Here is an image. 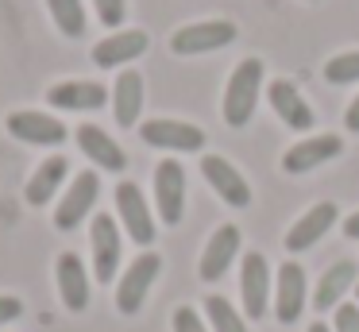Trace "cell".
I'll return each mask as SVG.
<instances>
[{
  "instance_id": "1",
  "label": "cell",
  "mask_w": 359,
  "mask_h": 332,
  "mask_svg": "<svg viewBox=\"0 0 359 332\" xmlns=\"http://www.w3.org/2000/svg\"><path fill=\"white\" fill-rule=\"evenodd\" d=\"M259 89H263V62L243 58L224 85V124L228 128H248L251 124L255 105H259Z\"/></svg>"
},
{
  "instance_id": "2",
  "label": "cell",
  "mask_w": 359,
  "mask_h": 332,
  "mask_svg": "<svg viewBox=\"0 0 359 332\" xmlns=\"http://www.w3.org/2000/svg\"><path fill=\"white\" fill-rule=\"evenodd\" d=\"M158 270H163V259H158L155 251H143L140 259L124 270V278L116 282V309L124 317H135L143 309V301H147V293H151V286H155Z\"/></svg>"
},
{
  "instance_id": "3",
  "label": "cell",
  "mask_w": 359,
  "mask_h": 332,
  "mask_svg": "<svg viewBox=\"0 0 359 332\" xmlns=\"http://www.w3.org/2000/svg\"><path fill=\"white\" fill-rule=\"evenodd\" d=\"M97 193H101V178H97L93 170H81V174L70 182V190L62 193V201H58V208H55V228H58V232H74L89 213H93Z\"/></svg>"
},
{
  "instance_id": "4",
  "label": "cell",
  "mask_w": 359,
  "mask_h": 332,
  "mask_svg": "<svg viewBox=\"0 0 359 332\" xmlns=\"http://www.w3.org/2000/svg\"><path fill=\"white\" fill-rule=\"evenodd\" d=\"M228 43H236V23L228 20H201V23H189V27H178L170 35L174 54H209Z\"/></svg>"
},
{
  "instance_id": "5",
  "label": "cell",
  "mask_w": 359,
  "mask_h": 332,
  "mask_svg": "<svg viewBox=\"0 0 359 332\" xmlns=\"http://www.w3.org/2000/svg\"><path fill=\"white\" fill-rule=\"evenodd\" d=\"M116 213L124 220V232L135 239L140 247L155 244V216L147 208V197L135 182H120L116 185Z\"/></svg>"
},
{
  "instance_id": "6",
  "label": "cell",
  "mask_w": 359,
  "mask_h": 332,
  "mask_svg": "<svg viewBox=\"0 0 359 332\" xmlns=\"http://www.w3.org/2000/svg\"><path fill=\"white\" fill-rule=\"evenodd\" d=\"M8 135H16L20 143H32V147H62L66 143V124L50 112L20 108V112L8 116Z\"/></svg>"
},
{
  "instance_id": "7",
  "label": "cell",
  "mask_w": 359,
  "mask_h": 332,
  "mask_svg": "<svg viewBox=\"0 0 359 332\" xmlns=\"http://www.w3.org/2000/svg\"><path fill=\"white\" fill-rule=\"evenodd\" d=\"M140 135L147 147H158V151H201L205 147V131L186 120H147L140 124Z\"/></svg>"
},
{
  "instance_id": "8",
  "label": "cell",
  "mask_w": 359,
  "mask_h": 332,
  "mask_svg": "<svg viewBox=\"0 0 359 332\" xmlns=\"http://www.w3.org/2000/svg\"><path fill=\"white\" fill-rule=\"evenodd\" d=\"M155 205L166 224L182 220V213H186V170H182V162L163 159L155 166Z\"/></svg>"
},
{
  "instance_id": "9",
  "label": "cell",
  "mask_w": 359,
  "mask_h": 332,
  "mask_svg": "<svg viewBox=\"0 0 359 332\" xmlns=\"http://www.w3.org/2000/svg\"><path fill=\"white\" fill-rule=\"evenodd\" d=\"M89 247H93V274L97 282H112L120 267V228L109 213L93 216V228H89Z\"/></svg>"
},
{
  "instance_id": "10",
  "label": "cell",
  "mask_w": 359,
  "mask_h": 332,
  "mask_svg": "<svg viewBox=\"0 0 359 332\" xmlns=\"http://www.w3.org/2000/svg\"><path fill=\"white\" fill-rule=\"evenodd\" d=\"M240 293H243V309L248 317H263L266 313V298H271V267H266L263 251H248L240 263Z\"/></svg>"
},
{
  "instance_id": "11",
  "label": "cell",
  "mask_w": 359,
  "mask_h": 332,
  "mask_svg": "<svg viewBox=\"0 0 359 332\" xmlns=\"http://www.w3.org/2000/svg\"><path fill=\"white\" fill-rule=\"evenodd\" d=\"M201 174L209 178V185L217 190V197L228 201L232 208H248L251 205V185L243 182V174L228 159H220V154H205V159H201Z\"/></svg>"
},
{
  "instance_id": "12",
  "label": "cell",
  "mask_w": 359,
  "mask_h": 332,
  "mask_svg": "<svg viewBox=\"0 0 359 332\" xmlns=\"http://www.w3.org/2000/svg\"><path fill=\"white\" fill-rule=\"evenodd\" d=\"M78 147H81V154H86L93 166H101V170H109V174H120V170L128 166V154H124V147L116 143V139L109 135V131H101L97 124H81L78 131Z\"/></svg>"
},
{
  "instance_id": "13",
  "label": "cell",
  "mask_w": 359,
  "mask_h": 332,
  "mask_svg": "<svg viewBox=\"0 0 359 332\" xmlns=\"http://www.w3.org/2000/svg\"><path fill=\"white\" fill-rule=\"evenodd\" d=\"M47 105L62 112H97L109 105V89L97 81H58L47 89Z\"/></svg>"
},
{
  "instance_id": "14",
  "label": "cell",
  "mask_w": 359,
  "mask_h": 332,
  "mask_svg": "<svg viewBox=\"0 0 359 332\" xmlns=\"http://www.w3.org/2000/svg\"><path fill=\"white\" fill-rule=\"evenodd\" d=\"M336 216H340V208H336L332 201H320V205H313L309 213H305L302 220H297L294 228L286 232V251L297 255V251H309L313 244H320V239H325V232L336 224Z\"/></svg>"
},
{
  "instance_id": "15",
  "label": "cell",
  "mask_w": 359,
  "mask_h": 332,
  "mask_svg": "<svg viewBox=\"0 0 359 332\" xmlns=\"http://www.w3.org/2000/svg\"><path fill=\"white\" fill-rule=\"evenodd\" d=\"M55 278H58V298L70 313H81L89 305V274H86V263L78 259L74 251L58 255L55 263Z\"/></svg>"
},
{
  "instance_id": "16",
  "label": "cell",
  "mask_w": 359,
  "mask_h": 332,
  "mask_svg": "<svg viewBox=\"0 0 359 332\" xmlns=\"http://www.w3.org/2000/svg\"><path fill=\"white\" fill-rule=\"evenodd\" d=\"M344 151V139L340 135H313V139H302L294 143L286 154H282V170L286 174H305V170L320 166V162L336 159Z\"/></svg>"
},
{
  "instance_id": "17",
  "label": "cell",
  "mask_w": 359,
  "mask_h": 332,
  "mask_svg": "<svg viewBox=\"0 0 359 332\" xmlns=\"http://www.w3.org/2000/svg\"><path fill=\"white\" fill-rule=\"evenodd\" d=\"M236 251H240V228H236V224H220V228L209 236L205 251H201V278L205 282L224 278V270L232 267Z\"/></svg>"
},
{
  "instance_id": "18",
  "label": "cell",
  "mask_w": 359,
  "mask_h": 332,
  "mask_svg": "<svg viewBox=\"0 0 359 332\" xmlns=\"http://www.w3.org/2000/svg\"><path fill=\"white\" fill-rule=\"evenodd\" d=\"M147 31H112L109 39H101V43L93 46V62L101 69H116L124 66V62H135L143 51H147Z\"/></svg>"
},
{
  "instance_id": "19",
  "label": "cell",
  "mask_w": 359,
  "mask_h": 332,
  "mask_svg": "<svg viewBox=\"0 0 359 332\" xmlns=\"http://www.w3.org/2000/svg\"><path fill=\"white\" fill-rule=\"evenodd\" d=\"M266 97H271V108L282 116V124L294 131H309L313 128V108L305 105V97L294 89V81H271V89H266Z\"/></svg>"
},
{
  "instance_id": "20",
  "label": "cell",
  "mask_w": 359,
  "mask_h": 332,
  "mask_svg": "<svg viewBox=\"0 0 359 332\" xmlns=\"http://www.w3.org/2000/svg\"><path fill=\"white\" fill-rule=\"evenodd\" d=\"M302 309H305V270L294 259H286L278 267V305H274V313H278L282 324H294L302 317Z\"/></svg>"
},
{
  "instance_id": "21",
  "label": "cell",
  "mask_w": 359,
  "mask_h": 332,
  "mask_svg": "<svg viewBox=\"0 0 359 332\" xmlns=\"http://www.w3.org/2000/svg\"><path fill=\"white\" fill-rule=\"evenodd\" d=\"M66 174H70V162H66V154H50V159L39 162V170L32 174V182H27V205H47L50 197L58 193V185L66 182Z\"/></svg>"
},
{
  "instance_id": "22",
  "label": "cell",
  "mask_w": 359,
  "mask_h": 332,
  "mask_svg": "<svg viewBox=\"0 0 359 332\" xmlns=\"http://www.w3.org/2000/svg\"><path fill=\"white\" fill-rule=\"evenodd\" d=\"M140 108H143V77L135 69H124L112 85V112H116L120 128H132L140 120Z\"/></svg>"
},
{
  "instance_id": "23",
  "label": "cell",
  "mask_w": 359,
  "mask_h": 332,
  "mask_svg": "<svg viewBox=\"0 0 359 332\" xmlns=\"http://www.w3.org/2000/svg\"><path fill=\"white\" fill-rule=\"evenodd\" d=\"M355 286V263L351 259H340L332 263V267L325 270V278L317 282V293H313V305L325 313V309H336L344 298V290H351Z\"/></svg>"
},
{
  "instance_id": "24",
  "label": "cell",
  "mask_w": 359,
  "mask_h": 332,
  "mask_svg": "<svg viewBox=\"0 0 359 332\" xmlns=\"http://www.w3.org/2000/svg\"><path fill=\"white\" fill-rule=\"evenodd\" d=\"M47 8H50L55 27L62 31L66 39L86 35V8H81V0H47Z\"/></svg>"
},
{
  "instance_id": "25",
  "label": "cell",
  "mask_w": 359,
  "mask_h": 332,
  "mask_svg": "<svg viewBox=\"0 0 359 332\" xmlns=\"http://www.w3.org/2000/svg\"><path fill=\"white\" fill-rule=\"evenodd\" d=\"M205 313H209L212 328L217 332H248V324H243V317L232 309V301L220 298V293H212V298H205Z\"/></svg>"
},
{
  "instance_id": "26",
  "label": "cell",
  "mask_w": 359,
  "mask_h": 332,
  "mask_svg": "<svg viewBox=\"0 0 359 332\" xmlns=\"http://www.w3.org/2000/svg\"><path fill=\"white\" fill-rule=\"evenodd\" d=\"M325 81H332V85H348V81H359V51L336 54L332 62H325Z\"/></svg>"
},
{
  "instance_id": "27",
  "label": "cell",
  "mask_w": 359,
  "mask_h": 332,
  "mask_svg": "<svg viewBox=\"0 0 359 332\" xmlns=\"http://www.w3.org/2000/svg\"><path fill=\"white\" fill-rule=\"evenodd\" d=\"M93 12L104 27H120L124 23V0H93Z\"/></svg>"
},
{
  "instance_id": "28",
  "label": "cell",
  "mask_w": 359,
  "mask_h": 332,
  "mask_svg": "<svg viewBox=\"0 0 359 332\" xmlns=\"http://www.w3.org/2000/svg\"><path fill=\"white\" fill-rule=\"evenodd\" d=\"M174 332H209L201 324V317H197V309H189V305H182V309H174Z\"/></svg>"
},
{
  "instance_id": "29",
  "label": "cell",
  "mask_w": 359,
  "mask_h": 332,
  "mask_svg": "<svg viewBox=\"0 0 359 332\" xmlns=\"http://www.w3.org/2000/svg\"><path fill=\"white\" fill-rule=\"evenodd\" d=\"M24 317V301L12 298V293H0V324H12Z\"/></svg>"
},
{
  "instance_id": "30",
  "label": "cell",
  "mask_w": 359,
  "mask_h": 332,
  "mask_svg": "<svg viewBox=\"0 0 359 332\" xmlns=\"http://www.w3.org/2000/svg\"><path fill=\"white\" fill-rule=\"evenodd\" d=\"M336 332H359V309L355 305H336Z\"/></svg>"
},
{
  "instance_id": "31",
  "label": "cell",
  "mask_w": 359,
  "mask_h": 332,
  "mask_svg": "<svg viewBox=\"0 0 359 332\" xmlns=\"http://www.w3.org/2000/svg\"><path fill=\"white\" fill-rule=\"evenodd\" d=\"M344 124H348V131H359V97L348 105V112H344Z\"/></svg>"
},
{
  "instance_id": "32",
  "label": "cell",
  "mask_w": 359,
  "mask_h": 332,
  "mask_svg": "<svg viewBox=\"0 0 359 332\" xmlns=\"http://www.w3.org/2000/svg\"><path fill=\"white\" fill-rule=\"evenodd\" d=\"M344 236H348V239H359V213H351L348 220H344Z\"/></svg>"
},
{
  "instance_id": "33",
  "label": "cell",
  "mask_w": 359,
  "mask_h": 332,
  "mask_svg": "<svg viewBox=\"0 0 359 332\" xmlns=\"http://www.w3.org/2000/svg\"><path fill=\"white\" fill-rule=\"evenodd\" d=\"M309 332H328V328H325V321H313V324H309Z\"/></svg>"
},
{
  "instance_id": "34",
  "label": "cell",
  "mask_w": 359,
  "mask_h": 332,
  "mask_svg": "<svg viewBox=\"0 0 359 332\" xmlns=\"http://www.w3.org/2000/svg\"><path fill=\"white\" fill-rule=\"evenodd\" d=\"M355 293H359V286H355Z\"/></svg>"
}]
</instances>
